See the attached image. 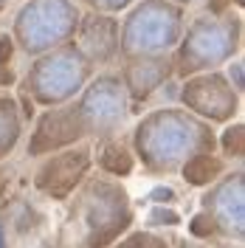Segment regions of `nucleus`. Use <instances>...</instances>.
Instances as JSON below:
<instances>
[{"mask_svg":"<svg viewBox=\"0 0 245 248\" xmlns=\"http://www.w3.org/2000/svg\"><path fill=\"white\" fill-rule=\"evenodd\" d=\"M217 167H220L217 161H209V158H200L198 164H192V167L186 170V175H189V178H192L195 184H200V181H206V178H212V175L217 172Z\"/></svg>","mask_w":245,"mask_h":248,"instance_id":"obj_1","label":"nucleus"},{"mask_svg":"<svg viewBox=\"0 0 245 248\" xmlns=\"http://www.w3.org/2000/svg\"><path fill=\"white\" fill-rule=\"evenodd\" d=\"M105 164H107L110 170H122V172L130 170V158L124 155V150H119V158H105Z\"/></svg>","mask_w":245,"mask_h":248,"instance_id":"obj_2","label":"nucleus"}]
</instances>
